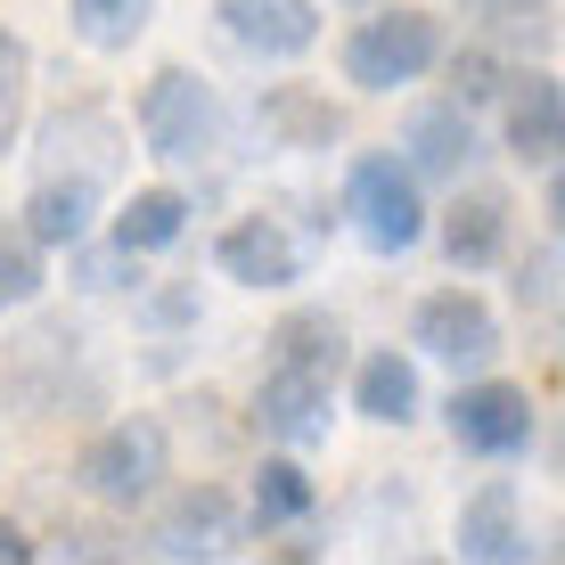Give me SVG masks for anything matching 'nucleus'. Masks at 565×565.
<instances>
[{
	"instance_id": "nucleus-5",
	"label": "nucleus",
	"mask_w": 565,
	"mask_h": 565,
	"mask_svg": "<svg viewBox=\"0 0 565 565\" xmlns=\"http://www.w3.org/2000/svg\"><path fill=\"white\" fill-rule=\"evenodd\" d=\"M451 443L476 459H516L524 443H533V402H524V385H459L451 394Z\"/></svg>"
},
{
	"instance_id": "nucleus-19",
	"label": "nucleus",
	"mask_w": 565,
	"mask_h": 565,
	"mask_svg": "<svg viewBox=\"0 0 565 565\" xmlns=\"http://www.w3.org/2000/svg\"><path fill=\"white\" fill-rule=\"evenodd\" d=\"M189 230V198L181 189H140L124 213H115V238L131 246V255H156V246H172Z\"/></svg>"
},
{
	"instance_id": "nucleus-28",
	"label": "nucleus",
	"mask_w": 565,
	"mask_h": 565,
	"mask_svg": "<svg viewBox=\"0 0 565 565\" xmlns=\"http://www.w3.org/2000/svg\"><path fill=\"white\" fill-rule=\"evenodd\" d=\"M0 565H33V541H25V533H17V524H9V516H0Z\"/></svg>"
},
{
	"instance_id": "nucleus-2",
	"label": "nucleus",
	"mask_w": 565,
	"mask_h": 565,
	"mask_svg": "<svg viewBox=\"0 0 565 565\" xmlns=\"http://www.w3.org/2000/svg\"><path fill=\"white\" fill-rule=\"evenodd\" d=\"M164 459H172V435L156 418H115L83 443L74 476H83V492L107 500V509H140L156 483H164Z\"/></svg>"
},
{
	"instance_id": "nucleus-11",
	"label": "nucleus",
	"mask_w": 565,
	"mask_h": 565,
	"mask_svg": "<svg viewBox=\"0 0 565 565\" xmlns=\"http://www.w3.org/2000/svg\"><path fill=\"white\" fill-rule=\"evenodd\" d=\"M509 148L524 164H557L565 156V83L557 74H516L509 83Z\"/></svg>"
},
{
	"instance_id": "nucleus-25",
	"label": "nucleus",
	"mask_w": 565,
	"mask_h": 565,
	"mask_svg": "<svg viewBox=\"0 0 565 565\" xmlns=\"http://www.w3.org/2000/svg\"><path fill=\"white\" fill-rule=\"evenodd\" d=\"M500 83H509V74H500V57H492V50H467V57H451V99H459V107L492 99Z\"/></svg>"
},
{
	"instance_id": "nucleus-15",
	"label": "nucleus",
	"mask_w": 565,
	"mask_h": 565,
	"mask_svg": "<svg viewBox=\"0 0 565 565\" xmlns=\"http://www.w3.org/2000/svg\"><path fill=\"white\" fill-rule=\"evenodd\" d=\"M500 246H509V198L467 189V198L443 213V255L459 270H483V263H500Z\"/></svg>"
},
{
	"instance_id": "nucleus-23",
	"label": "nucleus",
	"mask_w": 565,
	"mask_h": 565,
	"mask_svg": "<svg viewBox=\"0 0 565 565\" xmlns=\"http://www.w3.org/2000/svg\"><path fill=\"white\" fill-rule=\"evenodd\" d=\"M33 296H42V238L0 230V311H25Z\"/></svg>"
},
{
	"instance_id": "nucleus-8",
	"label": "nucleus",
	"mask_w": 565,
	"mask_h": 565,
	"mask_svg": "<svg viewBox=\"0 0 565 565\" xmlns=\"http://www.w3.org/2000/svg\"><path fill=\"white\" fill-rule=\"evenodd\" d=\"M115 156H124V131H115L107 107H66L42 124V172L57 181H115Z\"/></svg>"
},
{
	"instance_id": "nucleus-20",
	"label": "nucleus",
	"mask_w": 565,
	"mask_h": 565,
	"mask_svg": "<svg viewBox=\"0 0 565 565\" xmlns=\"http://www.w3.org/2000/svg\"><path fill=\"white\" fill-rule=\"evenodd\" d=\"M270 361L328 369V377H337V361H344V328L328 320V311H287V320L270 328Z\"/></svg>"
},
{
	"instance_id": "nucleus-14",
	"label": "nucleus",
	"mask_w": 565,
	"mask_h": 565,
	"mask_svg": "<svg viewBox=\"0 0 565 565\" xmlns=\"http://www.w3.org/2000/svg\"><path fill=\"white\" fill-rule=\"evenodd\" d=\"M402 148H411V172H426V181H459L467 156H476V124H467L459 99H435V107L411 115Z\"/></svg>"
},
{
	"instance_id": "nucleus-17",
	"label": "nucleus",
	"mask_w": 565,
	"mask_h": 565,
	"mask_svg": "<svg viewBox=\"0 0 565 565\" xmlns=\"http://www.w3.org/2000/svg\"><path fill=\"white\" fill-rule=\"evenodd\" d=\"M459 557H476V565H516L524 557L516 492H509V483H483V492L459 509Z\"/></svg>"
},
{
	"instance_id": "nucleus-9",
	"label": "nucleus",
	"mask_w": 565,
	"mask_h": 565,
	"mask_svg": "<svg viewBox=\"0 0 565 565\" xmlns=\"http://www.w3.org/2000/svg\"><path fill=\"white\" fill-rule=\"evenodd\" d=\"M238 500L222 492V483H189L181 500H172L164 516H156V557H222L230 541H238Z\"/></svg>"
},
{
	"instance_id": "nucleus-10",
	"label": "nucleus",
	"mask_w": 565,
	"mask_h": 565,
	"mask_svg": "<svg viewBox=\"0 0 565 565\" xmlns=\"http://www.w3.org/2000/svg\"><path fill=\"white\" fill-rule=\"evenodd\" d=\"M213 9L255 57H303L320 42V9L311 0H213Z\"/></svg>"
},
{
	"instance_id": "nucleus-26",
	"label": "nucleus",
	"mask_w": 565,
	"mask_h": 565,
	"mask_svg": "<svg viewBox=\"0 0 565 565\" xmlns=\"http://www.w3.org/2000/svg\"><path fill=\"white\" fill-rule=\"evenodd\" d=\"M17 90H25V42L0 25V148H9V107H17Z\"/></svg>"
},
{
	"instance_id": "nucleus-7",
	"label": "nucleus",
	"mask_w": 565,
	"mask_h": 565,
	"mask_svg": "<svg viewBox=\"0 0 565 565\" xmlns=\"http://www.w3.org/2000/svg\"><path fill=\"white\" fill-rule=\"evenodd\" d=\"M255 426L287 451L328 435V369H296V361H270L263 394H255Z\"/></svg>"
},
{
	"instance_id": "nucleus-29",
	"label": "nucleus",
	"mask_w": 565,
	"mask_h": 565,
	"mask_svg": "<svg viewBox=\"0 0 565 565\" xmlns=\"http://www.w3.org/2000/svg\"><path fill=\"white\" fill-rule=\"evenodd\" d=\"M550 222H557V238H565V164H557V181H550Z\"/></svg>"
},
{
	"instance_id": "nucleus-21",
	"label": "nucleus",
	"mask_w": 565,
	"mask_h": 565,
	"mask_svg": "<svg viewBox=\"0 0 565 565\" xmlns=\"http://www.w3.org/2000/svg\"><path fill=\"white\" fill-rule=\"evenodd\" d=\"M270 533V524H296V516H311V476L296 459H263V476H255V509H246Z\"/></svg>"
},
{
	"instance_id": "nucleus-22",
	"label": "nucleus",
	"mask_w": 565,
	"mask_h": 565,
	"mask_svg": "<svg viewBox=\"0 0 565 565\" xmlns=\"http://www.w3.org/2000/svg\"><path fill=\"white\" fill-rule=\"evenodd\" d=\"M148 9L156 0H74V33L90 50H131L148 33Z\"/></svg>"
},
{
	"instance_id": "nucleus-16",
	"label": "nucleus",
	"mask_w": 565,
	"mask_h": 565,
	"mask_svg": "<svg viewBox=\"0 0 565 565\" xmlns=\"http://www.w3.org/2000/svg\"><path fill=\"white\" fill-rule=\"evenodd\" d=\"M90 213H99V181H57V172H42L33 198H25V230L42 246H83Z\"/></svg>"
},
{
	"instance_id": "nucleus-27",
	"label": "nucleus",
	"mask_w": 565,
	"mask_h": 565,
	"mask_svg": "<svg viewBox=\"0 0 565 565\" xmlns=\"http://www.w3.org/2000/svg\"><path fill=\"white\" fill-rule=\"evenodd\" d=\"M124 279H140V255H131L124 238H115L107 255H90V263H83V287H124Z\"/></svg>"
},
{
	"instance_id": "nucleus-13",
	"label": "nucleus",
	"mask_w": 565,
	"mask_h": 565,
	"mask_svg": "<svg viewBox=\"0 0 565 565\" xmlns=\"http://www.w3.org/2000/svg\"><path fill=\"white\" fill-rule=\"evenodd\" d=\"M337 131H344V115L303 83H270L255 99V140L263 148H328Z\"/></svg>"
},
{
	"instance_id": "nucleus-24",
	"label": "nucleus",
	"mask_w": 565,
	"mask_h": 565,
	"mask_svg": "<svg viewBox=\"0 0 565 565\" xmlns=\"http://www.w3.org/2000/svg\"><path fill=\"white\" fill-rule=\"evenodd\" d=\"M467 9L483 17V33H500V42H550L557 33V17H550V0H467Z\"/></svg>"
},
{
	"instance_id": "nucleus-1",
	"label": "nucleus",
	"mask_w": 565,
	"mask_h": 565,
	"mask_svg": "<svg viewBox=\"0 0 565 565\" xmlns=\"http://www.w3.org/2000/svg\"><path fill=\"white\" fill-rule=\"evenodd\" d=\"M443 57V25L426 9H369L361 25H353V42H344V83H361V90H402V83H418L426 66Z\"/></svg>"
},
{
	"instance_id": "nucleus-18",
	"label": "nucleus",
	"mask_w": 565,
	"mask_h": 565,
	"mask_svg": "<svg viewBox=\"0 0 565 565\" xmlns=\"http://www.w3.org/2000/svg\"><path fill=\"white\" fill-rule=\"evenodd\" d=\"M353 411L377 418V426H411L418 418V369L402 353H369L361 377H353Z\"/></svg>"
},
{
	"instance_id": "nucleus-4",
	"label": "nucleus",
	"mask_w": 565,
	"mask_h": 565,
	"mask_svg": "<svg viewBox=\"0 0 565 565\" xmlns=\"http://www.w3.org/2000/svg\"><path fill=\"white\" fill-rule=\"evenodd\" d=\"M344 205H353L361 238L377 246V255H402V246H418V230H426L418 172H411V164H394V156H361L353 181H344Z\"/></svg>"
},
{
	"instance_id": "nucleus-6",
	"label": "nucleus",
	"mask_w": 565,
	"mask_h": 565,
	"mask_svg": "<svg viewBox=\"0 0 565 565\" xmlns=\"http://www.w3.org/2000/svg\"><path fill=\"white\" fill-rule=\"evenodd\" d=\"M411 337H418L435 361H451V369H476V361H492V353H500V320H492V303L467 296V287H443V296H426V303H418V320H411Z\"/></svg>"
},
{
	"instance_id": "nucleus-3",
	"label": "nucleus",
	"mask_w": 565,
	"mask_h": 565,
	"mask_svg": "<svg viewBox=\"0 0 565 565\" xmlns=\"http://www.w3.org/2000/svg\"><path fill=\"white\" fill-rule=\"evenodd\" d=\"M140 140H148V156H164V164L213 156V140H222V99H213L205 74H189V66L156 74L140 90Z\"/></svg>"
},
{
	"instance_id": "nucleus-12",
	"label": "nucleus",
	"mask_w": 565,
	"mask_h": 565,
	"mask_svg": "<svg viewBox=\"0 0 565 565\" xmlns=\"http://www.w3.org/2000/svg\"><path fill=\"white\" fill-rule=\"evenodd\" d=\"M222 270H230L238 287H296V279H303V246L287 238L270 213H255V222L222 230Z\"/></svg>"
}]
</instances>
